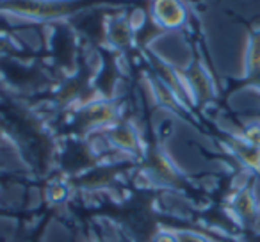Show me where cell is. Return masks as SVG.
<instances>
[{
  "instance_id": "cell-4",
  "label": "cell",
  "mask_w": 260,
  "mask_h": 242,
  "mask_svg": "<svg viewBox=\"0 0 260 242\" xmlns=\"http://www.w3.org/2000/svg\"><path fill=\"white\" fill-rule=\"evenodd\" d=\"M109 36L116 47H126L130 43V36H132V27H130L128 20H118L112 23Z\"/></svg>"
},
{
  "instance_id": "cell-9",
  "label": "cell",
  "mask_w": 260,
  "mask_h": 242,
  "mask_svg": "<svg viewBox=\"0 0 260 242\" xmlns=\"http://www.w3.org/2000/svg\"><path fill=\"white\" fill-rule=\"evenodd\" d=\"M155 242H178L177 240V233L175 231H160L155 237Z\"/></svg>"
},
{
  "instance_id": "cell-2",
  "label": "cell",
  "mask_w": 260,
  "mask_h": 242,
  "mask_svg": "<svg viewBox=\"0 0 260 242\" xmlns=\"http://www.w3.org/2000/svg\"><path fill=\"white\" fill-rule=\"evenodd\" d=\"M234 150L246 166L260 171V148H255V146L248 145L244 139H241V143H235Z\"/></svg>"
},
{
  "instance_id": "cell-8",
  "label": "cell",
  "mask_w": 260,
  "mask_h": 242,
  "mask_svg": "<svg viewBox=\"0 0 260 242\" xmlns=\"http://www.w3.org/2000/svg\"><path fill=\"white\" fill-rule=\"evenodd\" d=\"M175 233H177L178 242H210L205 237H202V235L194 233L191 230H180V231H175Z\"/></svg>"
},
{
  "instance_id": "cell-7",
  "label": "cell",
  "mask_w": 260,
  "mask_h": 242,
  "mask_svg": "<svg viewBox=\"0 0 260 242\" xmlns=\"http://www.w3.org/2000/svg\"><path fill=\"white\" fill-rule=\"evenodd\" d=\"M248 145L255 146V148H260V125H249L244 130V135H242Z\"/></svg>"
},
{
  "instance_id": "cell-5",
  "label": "cell",
  "mask_w": 260,
  "mask_h": 242,
  "mask_svg": "<svg viewBox=\"0 0 260 242\" xmlns=\"http://www.w3.org/2000/svg\"><path fill=\"white\" fill-rule=\"evenodd\" d=\"M235 212L241 217L248 219V217H253L256 214V201L253 198V194L249 191H244L235 198Z\"/></svg>"
},
{
  "instance_id": "cell-3",
  "label": "cell",
  "mask_w": 260,
  "mask_h": 242,
  "mask_svg": "<svg viewBox=\"0 0 260 242\" xmlns=\"http://www.w3.org/2000/svg\"><path fill=\"white\" fill-rule=\"evenodd\" d=\"M111 143L121 150H134L138 146V135L130 127H118L111 132Z\"/></svg>"
},
{
  "instance_id": "cell-1",
  "label": "cell",
  "mask_w": 260,
  "mask_h": 242,
  "mask_svg": "<svg viewBox=\"0 0 260 242\" xmlns=\"http://www.w3.org/2000/svg\"><path fill=\"white\" fill-rule=\"evenodd\" d=\"M153 20H155L159 25L166 27V29H178L185 23L187 20V9L180 2H175V0H160L153 4Z\"/></svg>"
},
{
  "instance_id": "cell-6",
  "label": "cell",
  "mask_w": 260,
  "mask_h": 242,
  "mask_svg": "<svg viewBox=\"0 0 260 242\" xmlns=\"http://www.w3.org/2000/svg\"><path fill=\"white\" fill-rule=\"evenodd\" d=\"M248 64H249V72H256L260 70V34H256L251 40L248 50Z\"/></svg>"
}]
</instances>
